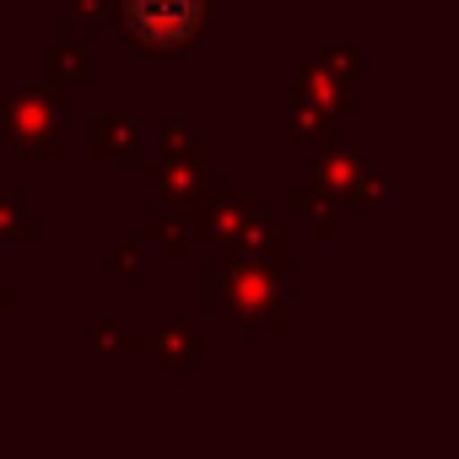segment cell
<instances>
[{
    "mask_svg": "<svg viewBox=\"0 0 459 459\" xmlns=\"http://www.w3.org/2000/svg\"><path fill=\"white\" fill-rule=\"evenodd\" d=\"M125 22H130V39L152 49H178L200 33L205 0H125Z\"/></svg>",
    "mask_w": 459,
    "mask_h": 459,
    "instance_id": "1",
    "label": "cell"
}]
</instances>
